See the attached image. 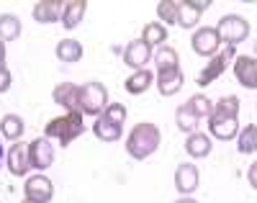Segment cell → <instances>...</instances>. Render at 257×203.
<instances>
[{"instance_id":"obj_1","label":"cell","mask_w":257,"mask_h":203,"mask_svg":"<svg viewBox=\"0 0 257 203\" xmlns=\"http://www.w3.org/2000/svg\"><path fill=\"white\" fill-rule=\"evenodd\" d=\"M160 142H162L160 129L152 121H142V124L132 126V131H128L126 152H128V157H134V160H147V157H152L157 152Z\"/></svg>"},{"instance_id":"obj_2","label":"cell","mask_w":257,"mask_h":203,"mask_svg":"<svg viewBox=\"0 0 257 203\" xmlns=\"http://www.w3.org/2000/svg\"><path fill=\"white\" fill-rule=\"evenodd\" d=\"M47 139H57L62 147H70L77 137L85 134V121L80 111H72V114H64L59 119H52L44 129Z\"/></svg>"},{"instance_id":"obj_3","label":"cell","mask_w":257,"mask_h":203,"mask_svg":"<svg viewBox=\"0 0 257 203\" xmlns=\"http://www.w3.org/2000/svg\"><path fill=\"white\" fill-rule=\"evenodd\" d=\"M108 106V87L98 80H88L77 87V111L82 116H100Z\"/></svg>"},{"instance_id":"obj_4","label":"cell","mask_w":257,"mask_h":203,"mask_svg":"<svg viewBox=\"0 0 257 203\" xmlns=\"http://www.w3.org/2000/svg\"><path fill=\"white\" fill-rule=\"evenodd\" d=\"M213 29L219 31V39H221L224 47H239L242 41L249 39V31H252L249 24H247V18H242V16H237V13L219 18V24L213 26Z\"/></svg>"},{"instance_id":"obj_5","label":"cell","mask_w":257,"mask_h":203,"mask_svg":"<svg viewBox=\"0 0 257 203\" xmlns=\"http://www.w3.org/2000/svg\"><path fill=\"white\" fill-rule=\"evenodd\" d=\"M234 59H237V47H221L216 54L211 57V62L198 72V80H196V82H198L201 87H208L213 80H216V77L226 70V67L234 64Z\"/></svg>"},{"instance_id":"obj_6","label":"cell","mask_w":257,"mask_h":203,"mask_svg":"<svg viewBox=\"0 0 257 203\" xmlns=\"http://www.w3.org/2000/svg\"><path fill=\"white\" fill-rule=\"evenodd\" d=\"M152 59H155V49L147 47L142 39H134V41H128L123 47V64L132 67L134 72L149 70V62H152Z\"/></svg>"},{"instance_id":"obj_7","label":"cell","mask_w":257,"mask_h":203,"mask_svg":"<svg viewBox=\"0 0 257 203\" xmlns=\"http://www.w3.org/2000/svg\"><path fill=\"white\" fill-rule=\"evenodd\" d=\"M190 47L198 57H213L219 49H221V39H219V31L213 26H201L193 31L190 36Z\"/></svg>"},{"instance_id":"obj_8","label":"cell","mask_w":257,"mask_h":203,"mask_svg":"<svg viewBox=\"0 0 257 203\" xmlns=\"http://www.w3.org/2000/svg\"><path fill=\"white\" fill-rule=\"evenodd\" d=\"M29 162H31V170H39V172H44L54 165V147L47 137L29 142Z\"/></svg>"},{"instance_id":"obj_9","label":"cell","mask_w":257,"mask_h":203,"mask_svg":"<svg viewBox=\"0 0 257 203\" xmlns=\"http://www.w3.org/2000/svg\"><path fill=\"white\" fill-rule=\"evenodd\" d=\"M24 195L29 200H36V203H49L54 198V183L47 177V175H31L26 177V183H24Z\"/></svg>"},{"instance_id":"obj_10","label":"cell","mask_w":257,"mask_h":203,"mask_svg":"<svg viewBox=\"0 0 257 203\" xmlns=\"http://www.w3.org/2000/svg\"><path fill=\"white\" fill-rule=\"evenodd\" d=\"M208 131H211V137L213 139H219V142H231V139H237V134H239V119H234V116H219V114H211L208 116Z\"/></svg>"},{"instance_id":"obj_11","label":"cell","mask_w":257,"mask_h":203,"mask_svg":"<svg viewBox=\"0 0 257 203\" xmlns=\"http://www.w3.org/2000/svg\"><path fill=\"white\" fill-rule=\"evenodd\" d=\"M6 167L13 177H26V172L31 170L29 162V144L26 142H16L11 144L8 154H6Z\"/></svg>"},{"instance_id":"obj_12","label":"cell","mask_w":257,"mask_h":203,"mask_svg":"<svg viewBox=\"0 0 257 203\" xmlns=\"http://www.w3.org/2000/svg\"><path fill=\"white\" fill-rule=\"evenodd\" d=\"M155 85H157V90H160V95H165V98L178 95L180 90H183V85H185V80H183V70H180V67L157 70V75H155Z\"/></svg>"},{"instance_id":"obj_13","label":"cell","mask_w":257,"mask_h":203,"mask_svg":"<svg viewBox=\"0 0 257 203\" xmlns=\"http://www.w3.org/2000/svg\"><path fill=\"white\" fill-rule=\"evenodd\" d=\"M198 185H201V172H198V167L193 165V162L178 165V170H175V188H178V193L193 195V193L198 190Z\"/></svg>"},{"instance_id":"obj_14","label":"cell","mask_w":257,"mask_h":203,"mask_svg":"<svg viewBox=\"0 0 257 203\" xmlns=\"http://www.w3.org/2000/svg\"><path fill=\"white\" fill-rule=\"evenodd\" d=\"M234 77L237 82L247 90H254L257 87V59L252 54H242L234 59Z\"/></svg>"},{"instance_id":"obj_15","label":"cell","mask_w":257,"mask_h":203,"mask_svg":"<svg viewBox=\"0 0 257 203\" xmlns=\"http://www.w3.org/2000/svg\"><path fill=\"white\" fill-rule=\"evenodd\" d=\"M77 87L80 85H75V82H59L54 90H52V100L59 106V108H64V114H72V111H77Z\"/></svg>"},{"instance_id":"obj_16","label":"cell","mask_w":257,"mask_h":203,"mask_svg":"<svg viewBox=\"0 0 257 203\" xmlns=\"http://www.w3.org/2000/svg\"><path fill=\"white\" fill-rule=\"evenodd\" d=\"M85 13H88V3H85V0H67V3L62 6L59 24L67 29V31H72V29H77L82 24Z\"/></svg>"},{"instance_id":"obj_17","label":"cell","mask_w":257,"mask_h":203,"mask_svg":"<svg viewBox=\"0 0 257 203\" xmlns=\"http://www.w3.org/2000/svg\"><path fill=\"white\" fill-rule=\"evenodd\" d=\"M62 6L64 3H59V0H39L31 11V16L36 24H57L62 18Z\"/></svg>"},{"instance_id":"obj_18","label":"cell","mask_w":257,"mask_h":203,"mask_svg":"<svg viewBox=\"0 0 257 203\" xmlns=\"http://www.w3.org/2000/svg\"><path fill=\"white\" fill-rule=\"evenodd\" d=\"M185 152L193 157V160H203V157H208L211 154V149H213V142H211V137L208 134H201V131H196V134H188V139H185Z\"/></svg>"},{"instance_id":"obj_19","label":"cell","mask_w":257,"mask_h":203,"mask_svg":"<svg viewBox=\"0 0 257 203\" xmlns=\"http://www.w3.org/2000/svg\"><path fill=\"white\" fill-rule=\"evenodd\" d=\"M152 85H155V72L152 70H139V72L128 75V80L123 82V90H126L128 95H142Z\"/></svg>"},{"instance_id":"obj_20","label":"cell","mask_w":257,"mask_h":203,"mask_svg":"<svg viewBox=\"0 0 257 203\" xmlns=\"http://www.w3.org/2000/svg\"><path fill=\"white\" fill-rule=\"evenodd\" d=\"M24 131H26V124L18 114H6L3 119H0V134H3L8 142L16 144L21 137H24Z\"/></svg>"},{"instance_id":"obj_21","label":"cell","mask_w":257,"mask_h":203,"mask_svg":"<svg viewBox=\"0 0 257 203\" xmlns=\"http://www.w3.org/2000/svg\"><path fill=\"white\" fill-rule=\"evenodd\" d=\"M93 134H95L100 142L111 144V142H118V139L123 137V126H116V124H111V121H105L103 116H98V119L93 121Z\"/></svg>"},{"instance_id":"obj_22","label":"cell","mask_w":257,"mask_h":203,"mask_svg":"<svg viewBox=\"0 0 257 203\" xmlns=\"http://www.w3.org/2000/svg\"><path fill=\"white\" fill-rule=\"evenodd\" d=\"M144 44H147V47H165V41H167V29L160 24V21H152V24H147L144 29H142V36H139Z\"/></svg>"},{"instance_id":"obj_23","label":"cell","mask_w":257,"mask_h":203,"mask_svg":"<svg viewBox=\"0 0 257 203\" xmlns=\"http://www.w3.org/2000/svg\"><path fill=\"white\" fill-rule=\"evenodd\" d=\"M54 54H57V59L59 62H80L82 59V44L77 41V39H62L59 44H57V49H54Z\"/></svg>"},{"instance_id":"obj_24","label":"cell","mask_w":257,"mask_h":203,"mask_svg":"<svg viewBox=\"0 0 257 203\" xmlns=\"http://www.w3.org/2000/svg\"><path fill=\"white\" fill-rule=\"evenodd\" d=\"M201 21V13L196 11L193 0H178V26L183 29H196Z\"/></svg>"},{"instance_id":"obj_25","label":"cell","mask_w":257,"mask_h":203,"mask_svg":"<svg viewBox=\"0 0 257 203\" xmlns=\"http://www.w3.org/2000/svg\"><path fill=\"white\" fill-rule=\"evenodd\" d=\"M21 36V18L13 13H3L0 16V41H13Z\"/></svg>"},{"instance_id":"obj_26","label":"cell","mask_w":257,"mask_h":203,"mask_svg":"<svg viewBox=\"0 0 257 203\" xmlns=\"http://www.w3.org/2000/svg\"><path fill=\"white\" fill-rule=\"evenodd\" d=\"M237 149L242 154L257 152V126L254 124H247V126L239 129V134H237Z\"/></svg>"},{"instance_id":"obj_27","label":"cell","mask_w":257,"mask_h":203,"mask_svg":"<svg viewBox=\"0 0 257 203\" xmlns=\"http://www.w3.org/2000/svg\"><path fill=\"white\" fill-rule=\"evenodd\" d=\"M239 111H242V103H239V98H237V95H224V98H219L216 103H213V111H211V114L239 119Z\"/></svg>"},{"instance_id":"obj_28","label":"cell","mask_w":257,"mask_h":203,"mask_svg":"<svg viewBox=\"0 0 257 203\" xmlns=\"http://www.w3.org/2000/svg\"><path fill=\"white\" fill-rule=\"evenodd\" d=\"M155 64H157V70H170V67H180V54H178V49H173V47H160L157 52H155V59H152Z\"/></svg>"},{"instance_id":"obj_29","label":"cell","mask_w":257,"mask_h":203,"mask_svg":"<svg viewBox=\"0 0 257 203\" xmlns=\"http://www.w3.org/2000/svg\"><path fill=\"white\" fill-rule=\"evenodd\" d=\"M175 124H178V129L185 131V134H196L201 119H198V116H193V114H190V108L183 103V106L175 111Z\"/></svg>"},{"instance_id":"obj_30","label":"cell","mask_w":257,"mask_h":203,"mask_svg":"<svg viewBox=\"0 0 257 203\" xmlns=\"http://www.w3.org/2000/svg\"><path fill=\"white\" fill-rule=\"evenodd\" d=\"M157 18L165 29L178 26V0H162V3H157Z\"/></svg>"},{"instance_id":"obj_31","label":"cell","mask_w":257,"mask_h":203,"mask_svg":"<svg viewBox=\"0 0 257 203\" xmlns=\"http://www.w3.org/2000/svg\"><path fill=\"white\" fill-rule=\"evenodd\" d=\"M185 106L190 108V114H193V116H198V119H208V116H211V111H213V103H211V98H208V95H203V93L193 95V98H190Z\"/></svg>"},{"instance_id":"obj_32","label":"cell","mask_w":257,"mask_h":203,"mask_svg":"<svg viewBox=\"0 0 257 203\" xmlns=\"http://www.w3.org/2000/svg\"><path fill=\"white\" fill-rule=\"evenodd\" d=\"M100 116H103L105 121L116 124V126H123V121L128 119V111H126V106H123V103H108Z\"/></svg>"},{"instance_id":"obj_33","label":"cell","mask_w":257,"mask_h":203,"mask_svg":"<svg viewBox=\"0 0 257 203\" xmlns=\"http://www.w3.org/2000/svg\"><path fill=\"white\" fill-rule=\"evenodd\" d=\"M11 82H13L11 70H8V67H3V70H0V93H8V90H11Z\"/></svg>"},{"instance_id":"obj_34","label":"cell","mask_w":257,"mask_h":203,"mask_svg":"<svg viewBox=\"0 0 257 203\" xmlns=\"http://www.w3.org/2000/svg\"><path fill=\"white\" fill-rule=\"evenodd\" d=\"M247 180H249V185L257 190V162L249 165V170H247Z\"/></svg>"},{"instance_id":"obj_35","label":"cell","mask_w":257,"mask_h":203,"mask_svg":"<svg viewBox=\"0 0 257 203\" xmlns=\"http://www.w3.org/2000/svg\"><path fill=\"white\" fill-rule=\"evenodd\" d=\"M6 59H8V54H6V44L0 41V70L6 67Z\"/></svg>"},{"instance_id":"obj_36","label":"cell","mask_w":257,"mask_h":203,"mask_svg":"<svg viewBox=\"0 0 257 203\" xmlns=\"http://www.w3.org/2000/svg\"><path fill=\"white\" fill-rule=\"evenodd\" d=\"M175 203H198L196 198H193V195H183V198H178Z\"/></svg>"},{"instance_id":"obj_37","label":"cell","mask_w":257,"mask_h":203,"mask_svg":"<svg viewBox=\"0 0 257 203\" xmlns=\"http://www.w3.org/2000/svg\"><path fill=\"white\" fill-rule=\"evenodd\" d=\"M24 203H36V200H29V198H24Z\"/></svg>"},{"instance_id":"obj_38","label":"cell","mask_w":257,"mask_h":203,"mask_svg":"<svg viewBox=\"0 0 257 203\" xmlns=\"http://www.w3.org/2000/svg\"><path fill=\"white\" fill-rule=\"evenodd\" d=\"M254 54H257V39H254Z\"/></svg>"},{"instance_id":"obj_39","label":"cell","mask_w":257,"mask_h":203,"mask_svg":"<svg viewBox=\"0 0 257 203\" xmlns=\"http://www.w3.org/2000/svg\"><path fill=\"white\" fill-rule=\"evenodd\" d=\"M254 106H257V103H254Z\"/></svg>"}]
</instances>
